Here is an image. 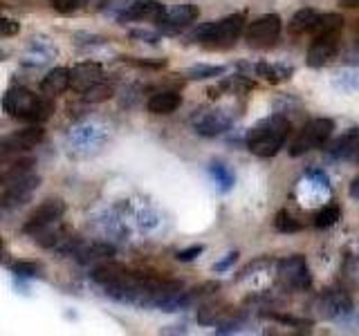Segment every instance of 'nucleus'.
Listing matches in <instances>:
<instances>
[{
  "mask_svg": "<svg viewBox=\"0 0 359 336\" xmlns=\"http://www.w3.org/2000/svg\"><path fill=\"white\" fill-rule=\"evenodd\" d=\"M224 72H227V67L222 65H191L187 70V76L191 78V81H207V78H216V76H222Z\"/></svg>",
  "mask_w": 359,
  "mask_h": 336,
  "instance_id": "obj_22",
  "label": "nucleus"
},
{
  "mask_svg": "<svg viewBox=\"0 0 359 336\" xmlns=\"http://www.w3.org/2000/svg\"><path fill=\"white\" fill-rule=\"evenodd\" d=\"M317 309L325 321H344L353 314V300L346 291H325Z\"/></svg>",
  "mask_w": 359,
  "mask_h": 336,
  "instance_id": "obj_11",
  "label": "nucleus"
},
{
  "mask_svg": "<svg viewBox=\"0 0 359 336\" xmlns=\"http://www.w3.org/2000/svg\"><path fill=\"white\" fill-rule=\"evenodd\" d=\"M290 134V121L280 115L267 117L258 121L256 126L247 132V148L256 157H274L285 146Z\"/></svg>",
  "mask_w": 359,
  "mask_h": 336,
  "instance_id": "obj_2",
  "label": "nucleus"
},
{
  "mask_svg": "<svg viewBox=\"0 0 359 336\" xmlns=\"http://www.w3.org/2000/svg\"><path fill=\"white\" fill-rule=\"evenodd\" d=\"M205 251V246L202 244H194V246H187V249H182V251H177L175 253V258L180 262H191V260H196V258Z\"/></svg>",
  "mask_w": 359,
  "mask_h": 336,
  "instance_id": "obj_31",
  "label": "nucleus"
},
{
  "mask_svg": "<svg viewBox=\"0 0 359 336\" xmlns=\"http://www.w3.org/2000/svg\"><path fill=\"white\" fill-rule=\"evenodd\" d=\"M128 36L135 38V41H144V43H149V45H155V43H160V34L157 31H151V29H130L128 31Z\"/></svg>",
  "mask_w": 359,
  "mask_h": 336,
  "instance_id": "obj_29",
  "label": "nucleus"
},
{
  "mask_svg": "<svg viewBox=\"0 0 359 336\" xmlns=\"http://www.w3.org/2000/svg\"><path fill=\"white\" fill-rule=\"evenodd\" d=\"M245 29V14H231L227 18H220V20H211L200 25L191 38L194 43H202L207 48H229Z\"/></svg>",
  "mask_w": 359,
  "mask_h": 336,
  "instance_id": "obj_3",
  "label": "nucleus"
},
{
  "mask_svg": "<svg viewBox=\"0 0 359 336\" xmlns=\"http://www.w3.org/2000/svg\"><path fill=\"white\" fill-rule=\"evenodd\" d=\"M357 160H359V153H357Z\"/></svg>",
  "mask_w": 359,
  "mask_h": 336,
  "instance_id": "obj_39",
  "label": "nucleus"
},
{
  "mask_svg": "<svg viewBox=\"0 0 359 336\" xmlns=\"http://www.w3.org/2000/svg\"><path fill=\"white\" fill-rule=\"evenodd\" d=\"M222 314V305H216V302H211V305H205L200 312H198V323L200 325H211L216 323V318Z\"/></svg>",
  "mask_w": 359,
  "mask_h": 336,
  "instance_id": "obj_28",
  "label": "nucleus"
},
{
  "mask_svg": "<svg viewBox=\"0 0 359 336\" xmlns=\"http://www.w3.org/2000/svg\"><path fill=\"white\" fill-rule=\"evenodd\" d=\"M274 227L280 233H297V231H301V222L292 216L290 211H278L274 218Z\"/></svg>",
  "mask_w": 359,
  "mask_h": 336,
  "instance_id": "obj_26",
  "label": "nucleus"
},
{
  "mask_svg": "<svg viewBox=\"0 0 359 336\" xmlns=\"http://www.w3.org/2000/svg\"><path fill=\"white\" fill-rule=\"evenodd\" d=\"M334 130V121L332 119H325V117H319V119H312L308 121L306 126H303L297 137L292 139L290 144V155L292 157H301L310 150H317L321 146L330 139V134Z\"/></svg>",
  "mask_w": 359,
  "mask_h": 336,
  "instance_id": "obj_4",
  "label": "nucleus"
},
{
  "mask_svg": "<svg viewBox=\"0 0 359 336\" xmlns=\"http://www.w3.org/2000/svg\"><path fill=\"white\" fill-rule=\"evenodd\" d=\"M14 153L16 150H14V146H11V141H9V134L0 137V164H5Z\"/></svg>",
  "mask_w": 359,
  "mask_h": 336,
  "instance_id": "obj_34",
  "label": "nucleus"
},
{
  "mask_svg": "<svg viewBox=\"0 0 359 336\" xmlns=\"http://www.w3.org/2000/svg\"><path fill=\"white\" fill-rule=\"evenodd\" d=\"M39 184H41V177L34 175L32 171L7 182L3 195H0V216H3V213H14L20 206H25L32 200V195L36 193Z\"/></svg>",
  "mask_w": 359,
  "mask_h": 336,
  "instance_id": "obj_5",
  "label": "nucleus"
},
{
  "mask_svg": "<svg viewBox=\"0 0 359 336\" xmlns=\"http://www.w3.org/2000/svg\"><path fill=\"white\" fill-rule=\"evenodd\" d=\"M79 3H81V0H52V7L56 11H61V14H70V11L79 7Z\"/></svg>",
  "mask_w": 359,
  "mask_h": 336,
  "instance_id": "obj_33",
  "label": "nucleus"
},
{
  "mask_svg": "<svg viewBox=\"0 0 359 336\" xmlns=\"http://www.w3.org/2000/svg\"><path fill=\"white\" fill-rule=\"evenodd\" d=\"M339 5L346 9H355V7H359V0H339Z\"/></svg>",
  "mask_w": 359,
  "mask_h": 336,
  "instance_id": "obj_37",
  "label": "nucleus"
},
{
  "mask_svg": "<svg viewBox=\"0 0 359 336\" xmlns=\"http://www.w3.org/2000/svg\"><path fill=\"white\" fill-rule=\"evenodd\" d=\"M229 126L231 117L224 110H209L194 119V128L202 137H218L224 130H229Z\"/></svg>",
  "mask_w": 359,
  "mask_h": 336,
  "instance_id": "obj_14",
  "label": "nucleus"
},
{
  "mask_svg": "<svg viewBox=\"0 0 359 336\" xmlns=\"http://www.w3.org/2000/svg\"><path fill=\"white\" fill-rule=\"evenodd\" d=\"M278 278L280 283L290 289H308L312 285V276H310V269L308 262L303 255H290L285 260L278 262Z\"/></svg>",
  "mask_w": 359,
  "mask_h": 336,
  "instance_id": "obj_7",
  "label": "nucleus"
},
{
  "mask_svg": "<svg viewBox=\"0 0 359 336\" xmlns=\"http://www.w3.org/2000/svg\"><path fill=\"white\" fill-rule=\"evenodd\" d=\"M321 14L314 9H299L294 16H292L290 20V31L294 34H306V31H314V27H317Z\"/></svg>",
  "mask_w": 359,
  "mask_h": 336,
  "instance_id": "obj_20",
  "label": "nucleus"
},
{
  "mask_svg": "<svg viewBox=\"0 0 359 336\" xmlns=\"http://www.w3.org/2000/svg\"><path fill=\"white\" fill-rule=\"evenodd\" d=\"M339 31H321L312 41L308 50V65L310 67H323L330 59H334L337 48H339Z\"/></svg>",
  "mask_w": 359,
  "mask_h": 336,
  "instance_id": "obj_12",
  "label": "nucleus"
},
{
  "mask_svg": "<svg viewBox=\"0 0 359 336\" xmlns=\"http://www.w3.org/2000/svg\"><path fill=\"white\" fill-rule=\"evenodd\" d=\"M63 216H65V202L56 200V197L45 200L29 213V218L25 220V224H22V233L34 235L36 231L50 227V224H56Z\"/></svg>",
  "mask_w": 359,
  "mask_h": 336,
  "instance_id": "obj_6",
  "label": "nucleus"
},
{
  "mask_svg": "<svg viewBox=\"0 0 359 336\" xmlns=\"http://www.w3.org/2000/svg\"><path fill=\"white\" fill-rule=\"evenodd\" d=\"M341 218V209L337 204H328L323 206L317 216H314V227L317 229H330L332 224H337V220Z\"/></svg>",
  "mask_w": 359,
  "mask_h": 336,
  "instance_id": "obj_25",
  "label": "nucleus"
},
{
  "mask_svg": "<svg viewBox=\"0 0 359 336\" xmlns=\"http://www.w3.org/2000/svg\"><path fill=\"white\" fill-rule=\"evenodd\" d=\"M9 269L16 276H20V278H36L41 274V267L36 262H29V260H18V262L11 265Z\"/></svg>",
  "mask_w": 359,
  "mask_h": 336,
  "instance_id": "obj_27",
  "label": "nucleus"
},
{
  "mask_svg": "<svg viewBox=\"0 0 359 336\" xmlns=\"http://www.w3.org/2000/svg\"><path fill=\"white\" fill-rule=\"evenodd\" d=\"M209 175L213 177V182H216L220 193H229V190L233 188V184H236L233 171L222 162H211L209 164Z\"/></svg>",
  "mask_w": 359,
  "mask_h": 336,
  "instance_id": "obj_19",
  "label": "nucleus"
},
{
  "mask_svg": "<svg viewBox=\"0 0 359 336\" xmlns=\"http://www.w3.org/2000/svg\"><path fill=\"white\" fill-rule=\"evenodd\" d=\"M200 16V9L196 5H175L171 9H164V16L160 18V22H155L157 27L166 34H180L182 29L191 27Z\"/></svg>",
  "mask_w": 359,
  "mask_h": 336,
  "instance_id": "obj_9",
  "label": "nucleus"
},
{
  "mask_svg": "<svg viewBox=\"0 0 359 336\" xmlns=\"http://www.w3.org/2000/svg\"><path fill=\"white\" fill-rule=\"evenodd\" d=\"M112 94H115V88H112L110 83H106V81H99L90 90H86L83 101H86V104H101V101L112 99Z\"/></svg>",
  "mask_w": 359,
  "mask_h": 336,
  "instance_id": "obj_24",
  "label": "nucleus"
},
{
  "mask_svg": "<svg viewBox=\"0 0 359 336\" xmlns=\"http://www.w3.org/2000/svg\"><path fill=\"white\" fill-rule=\"evenodd\" d=\"M0 104H3V110L9 117L29 121V123H43L54 115V104L48 97L34 94L29 88H22V85L9 88L3 94Z\"/></svg>",
  "mask_w": 359,
  "mask_h": 336,
  "instance_id": "obj_1",
  "label": "nucleus"
},
{
  "mask_svg": "<svg viewBox=\"0 0 359 336\" xmlns=\"http://www.w3.org/2000/svg\"><path fill=\"white\" fill-rule=\"evenodd\" d=\"M79 260L81 262H99L104 258L115 255V246H110L106 242H93V244H83L81 249L76 251Z\"/></svg>",
  "mask_w": 359,
  "mask_h": 336,
  "instance_id": "obj_21",
  "label": "nucleus"
},
{
  "mask_svg": "<svg viewBox=\"0 0 359 336\" xmlns=\"http://www.w3.org/2000/svg\"><path fill=\"white\" fill-rule=\"evenodd\" d=\"M104 81V65L95 63V61H86V63H79L70 70V88L74 92H86L95 83Z\"/></svg>",
  "mask_w": 359,
  "mask_h": 336,
  "instance_id": "obj_13",
  "label": "nucleus"
},
{
  "mask_svg": "<svg viewBox=\"0 0 359 336\" xmlns=\"http://www.w3.org/2000/svg\"><path fill=\"white\" fill-rule=\"evenodd\" d=\"M56 50L50 43H34L32 48L25 54V63H34V65H43L50 61V56H54Z\"/></svg>",
  "mask_w": 359,
  "mask_h": 336,
  "instance_id": "obj_23",
  "label": "nucleus"
},
{
  "mask_svg": "<svg viewBox=\"0 0 359 336\" xmlns=\"http://www.w3.org/2000/svg\"><path fill=\"white\" fill-rule=\"evenodd\" d=\"M254 72L256 76L265 78L269 83H280V81H287L294 70H292L290 65H278V63H256Z\"/></svg>",
  "mask_w": 359,
  "mask_h": 336,
  "instance_id": "obj_18",
  "label": "nucleus"
},
{
  "mask_svg": "<svg viewBox=\"0 0 359 336\" xmlns=\"http://www.w3.org/2000/svg\"><path fill=\"white\" fill-rule=\"evenodd\" d=\"M20 31V22L14 20V18H5V16H0V36H16V34Z\"/></svg>",
  "mask_w": 359,
  "mask_h": 336,
  "instance_id": "obj_30",
  "label": "nucleus"
},
{
  "mask_svg": "<svg viewBox=\"0 0 359 336\" xmlns=\"http://www.w3.org/2000/svg\"><path fill=\"white\" fill-rule=\"evenodd\" d=\"M65 88H70V70L67 67H54L41 81V92L45 97H59L65 92Z\"/></svg>",
  "mask_w": 359,
  "mask_h": 336,
  "instance_id": "obj_16",
  "label": "nucleus"
},
{
  "mask_svg": "<svg viewBox=\"0 0 359 336\" xmlns=\"http://www.w3.org/2000/svg\"><path fill=\"white\" fill-rule=\"evenodd\" d=\"M123 61L130 63V65H137V67H151V70H160V67L166 65L164 59L155 61V59H130V56H123Z\"/></svg>",
  "mask_w": 359,
  "mask_h": 336,
  "instance_id": "obj_32",
  "label": "nucleus"
},
{
  "mask_svg": "<svg viewBox=\"0 0 359 336\" xmlns=\"http://www.w3.org/2000/svg\"><path fill=\"white\" fill-rule=\"evenodd\" d=\"M236 260H238V251H231V253L224 255L220 262L213 265V272H218V274H220V272H227V269H229Z\"/></svg>",
  "mask_w": 359,
  "mask_h": 336,
  "instance_id": "obj_35",
  "label": "nucleus"
},
{
  "mask_svg": "<svg viewBox=\"0 0 359 336\" xmlns=\"http://www.w3.org/2000/svg\"><path fill=\"white\" fill-rule=\"evenodd\" d=\"M180 106H182V94L175 92V90H164V92H155L149 104H146V110L151 115H171Z\"/></svg>",
  "mask_w": 359,
  "mask_h": 336,
  "instance_id": "obj_15",
  "label": "nucleus"
},
{
  "mask_svg": "<svg viewBox=\"0 0 359 336\" xmlns=\"http://www.w3.org/2000/svg\"><path fill=\"white\" fill-rule=\"evenodd\" d=\"M5 253V242H3V238H0V255Z\"/></svg>",
  "mask_w": 359,
  "mask_h": 336,
  "instance_id": "obj_38",
  "label": "nucleus"
},
{
  "mask_svg": "<svg viewBox=\"0 0 359 336\" xmlns=\"http://www.w3.org/2000/svg\"><path fill=\"white\" fill-rule=\"evenodd\" d=\"M348 193H351V197L353 200H357L359 202V175L353 179V182H351V188H348Z\"/></svg>",
  "mask_w": 359,
  "mask_h": 336,
  "instance_id": "obj_36",
  "label": "nucleus"
},
{
  "mask_svg": "<svg viewBox=\"0 0 359 336\" xmlns=\"http://www.w3.org/2000/svg\"><path fill=\"white\" fill-rule=\"evenodd\" d=\"M164 5L160 0H130L126 9L117 16L119 22H160L164 16Z\"/></svg>",
  "mask_w": 359,
  "mask_h": 336,
  "instance_id": "obj_10",
  "label": "nucleus"
},
{
  "mask_svg": "<svg viewBox=\"0 0 359 336\" xmlns=\"http://www.w3.org/2000/svg\"><path fill=\"white\" fill-rule=\"evenodd\" d=\"M280 27H283V22L276 14H265L261 18H256L250 27H247V43L254 45V48H265V45H272L278 34H280Z\"/></svg>",
  "mask_w": 359,
  "mask_h": 336,
  "instance_id": "obj_8",
  "label": "nucleus"
},
{
  "mask_svg": "<svg viewBox=\"0 0 359 336\" xmlns=\"http://www.w3.org/2000/svg\"><path fill=\"white\" fill-rule=\"evenodd\" d=\"M43 137H45V130L41 126H27L22 130H16L14 134H9V141L14 146L16 153H22V150L36 148V146L43 141Z\"/></svg>",
  "mask_w": 359,
  "mask_h": 336,
  "instance_id": "obj_17",
  "label": "nucleus"
}]
</instances>
